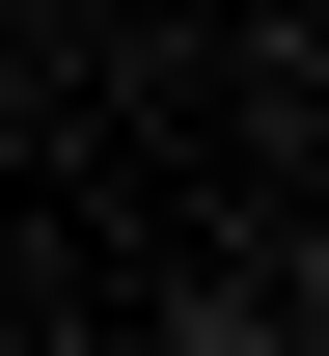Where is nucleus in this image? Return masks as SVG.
Masks as SVG:
<instances>
[{"mask_svg": "<svg viewBox=\"0 0 329 356\" xmlns=\"http://www.w3.org/2000/svg\"><path fill=\"white\" fill-rule=\"evenodd\" d=\"M165 356H275V329H247V302H192V329H165Z\"/></svg>", "mask_w": 329, "mask_h": 356, "instance_id": "obj_1", "label": "nucleus"}, {"mask_svg": "<svg viewBox=\"0 0 329 356\" xmlns=\"http://www.w3.org/2000/svg\"><path fill=\"white\" fill-rule=\"evenodd\" d=\"M302 302H329V247H302Z\"/></svg>", "mask_w": 329, "mask_h": 356, "instance_id": "obj_2", "label": "nucleus"}]
</instances>
